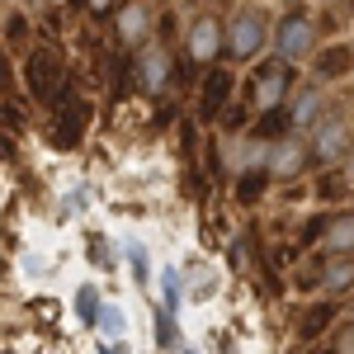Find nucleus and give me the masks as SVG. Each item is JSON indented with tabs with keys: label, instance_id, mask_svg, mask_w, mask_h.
I'll return each mask as SVG.
<instances>
[{
	"label": "nucleus",
	"instance_id": "1",
	"mask_svg": "<svg viewBox=\"0 0 354 354\" xmlns=\"http://www.w3.org/2000/svg\"><path fill=\"white\" fill-rule=\"evenodd\" d=\"M288 90H293V62H283V57H270V62H260L255 71H250V104L260 113L270 109H283V100H288Z\"/></svg>",
	"mask_w": 354,
	"mask_h": 354
},
{
	"label": "nucleus",
	"instance_id": "2",
	"mask_svg": "<svg viewBox=\"0 0 354 354\" xmlns=\"http://www.w3.org/2000/svg\"><path fill=\"white\" fill-rule=\"evenodd\" d=\"M317 48V24H312V15L293 5L279 24H274V57H283V62H302V57H312Z\"/></svg>",
	"mask_w": 354,
	"mask_h": 354
},
{
	"label": "nucleus",
	"instance_id": "3",
	"mask_svg": "<svg viewBox=\"0 0 354 354\" xmlns=\"http://www.w3.org/2000/svg\"><path fill=\"white\" fill-rule=\"evenodd\" d=\"M265 38H270L265 10H255V5H241V10L232 15V24H227V57H236V62H250V57L265 48Z\"/></svg>",
	"mask_w": 354,
	"mask_h": 354
},
{
	"label": "nucleus",
	"instance_id": "4",
	"mask_svg": "<svg viewBox=\"0 0 354 354\" xmlns=\"http://www.w3.org/2000/svg\"><path fill=\"white\" fill-rule=\"evenodd\" d=\"M222 48H227V28H222L218 15H198L189 28V62H198V66H208V62H218Z\"/></svg>",
	"mask_w": 354,
	"mask_h": 354
},
{
	"label": "nucleus",
	"instance_id": "5",
	"mask_svg": "<svg viewBox=\"0 0 354 354\" xmlns=\"http://www.w3.org/2000/svg\"><path fill=\"white\" fill-rule=\"evenodd\" d=\"M312 161L317 165H335L345 151H350V133H345V123L340 118H322L317 128H312Z\"/></svg>",
	"mask_w": 354,
	"mask_h": 354
},
{
	"label": "nucleus",
	"instance_id": "6",
	"mask_svg": "<svg viewBox=\"0 0 354 354\" xmlns=\"http://www.w3.org/2000/svg\"><path fill=\"white\" fill-rule=\"evenodd\" d=\"M28 95L33 100H53V90H62V62H57V53H48V48H38V53H28Z\"/></svg>",
	"mask_w": 354,
	"mask_h": 354
},
{
	"label": "nucleus",
	"instance_id": "7",
	"mask_svg": "<svg viewBox=\"0 0 354 354\" xmlns=\"http://www.w3.org/2000/svg\"><path fill=\"white\" fill-rule=\"evenodd\" d=\"M170 76H175V62H170V53H161V48H147V53L137 57V90H142V95H161L165 85H170Z\"/></svg>",
	"mask_w": 354,
	"mask_h": 354
},
{
	"label": "nucleus",
	"instance_id": "8",
	"mask_svg": "<svg viewBox=\"0 0 354 354\" xmlns=\"http://www.w3.org/2000/svg\"><path fill=\"white\" fill-rule=\"evenodd\" d=\"M232 71L227 66H213L208 76H203V95H198V118L203 123H213L222 109H227V100H232Z\"/></svg>",
	"mask_w": 354,
	"mask_h": 354
},
{
	"label": "nucleus",
	"instance_id": "9",
	"mask_svg": "<svg viewBox=\"0 0 354 354\" xmlns=\"http://www.w3.org/2000/svg\"><path fill=\"white\" fill-rule=\"evenodd\" d=\"M307 147H298L293 137H279L274 142V151H270V175H279V180H288V175H302L307 170Z\"/></svg>",
	"mask_w": 354,
	"mask_h": 354
},
{
	"label": "nucleus",
	"instance_id": "10",
	"mask_svg": "<svg viewBox=\"0 0 354 354\" xmlns=\"http://www.w3.org/2000/svg\"><path fill=\"white\" fill-rule=\"evenodd\" d=\"M113 24H118V38H123L128 48H142V38L151 33V15H147V5H142V0H128V5L118 10V19H113Z\"/></svg>",
	"mask_w": 354,
	"mask_h": 354
},
{
	"label": "nucleus",
	"instance_id": "11",
	"mask_svg": "<svg viewBox=\"0 0 354 354\" xmlns=\"http://www.w3.org/2000/svg\"><path fill=\"white\" fill-rule=\"evenodd\" d=\"M322 288H326L330 298L350 293L354 288V255H330L326 265H322Z\"/></svg>",
	"mask_w": 354,
	"mask_h": 354
},
{
	"label": "nucleus",
	"instance_id": "12",
	"mask_svg": "<svg viewBox=\"0 0 354 354\" xmlns=\"http://www.w3.org/2000/svg\"><path fill=\"white\" fill-rule=\"evenodd\" d=\"M90 123V104L85 100H71V113H57V147H76Z\"/></svg>",
	"mask_w": 354,
	"mask_h": 354
},
{
	"label": "nucleus",
	"instance_id": "13",
	"mask_svg": "<svg viewBox=\"0 0 354 354\" xmlns=\"http://www.w3.org/2000/svg\"><path fill=\"white\" fill-rule=\"evenodd\" d=\"M322 241H326L330 255H354V213H330Z\"/></svg>",
	"mask_w": 354,
	"mask_h": 354
},
{
	"label": "nucleus",
	"instance_id": "14",
	"mask_svg": "<svg viewBox=\"0 0 354 354\" xmlns=\"http://www.w3.org/2000/svg\"><path fill=\"white\" fill-rule=\"evenodd\" d=\"M350 71H354V53L345 43H335V48H326V53L317 57V81H340Z\"/></svg>",
	"mask_w": 354,
	"mask_h": 354
},
{
	"label": "nucleus",
	"instance_id": "15",
	"mask_svg": "<svg viewBox=\"0 0 354 354\" xmlns=\"http://www.w3.org/2000/svg\"><path fill=\"white\" fill-rule=\"evenodd\" d=\"M330 322H335V302H312V307L302 312V322H298V335L302 340H317Z\"/></svg>",
	"mask_w": 354,
	"mask_h": 354
},
{
	"label": "nucleus",
	"instance_id": "16",
	"mask_svg": "<svg viewBox=\"0 0 354 354\" xmlns=\"http://www.w3.org/2000/svg\"><path fill=\"white\" fill-rule=\"evenodd\" d=\"M322 90H298V100H293V128H317V113H322Z\"/></svg>",
	"mask_w": 354,
	"mask_h": 354
},
{
	"label": "nucleus",
	"instance_id": "17",
	"mask_svg": "<svg viewBox=\"0 0 354 354\" xmlns=\"http://www.w3.org/2000/svg\"><path fill=\"white\" fill-rule=\"evenodd\" d=\"M180 298H185V279H180V270H161V307L175 312Z\"/></svg>",
	"mask_w": 354,
	"mask_h": 354
},
{
	"label": "nucleus",
	"instance_id": "18",
	"mask_svg": "<svg viewBox=\"0 0 354 354\" xmlns=\"http://www.w3.org/2000/svg\"><path fill=\"white\" fill-rule=\"evenodd\" d=\"M265 180H270V170H245L241 185H236V203H255L265 194Z\"/></svg>",
	"mask_w": 354,
	"mask_h": 354
},
{
	"label": "nucleus",
	"instance_id": "19",
	"mask_svg": "<svg viewBox=\"0 0 354 354\" xmlns=\"http://www.w3.org/2000/svg\"><path fill=\"white\" fill-rule=\"evenodd\" d=\"M76 317H81V322H90V326L100 322V293H95L90 283H85L81 293H76Z\"/></svg>",
	"mask_w": 354,
	"mask_h": 354
},
{
	"label": "nucleus",
	"instance_id": "20",
	"mask_svg": "<svg viewBox=\"0 0 354 354\" xmlns=\"http://www.w3.org/2000/svg\"><path fill=\"white\" fill-rule=\"evenodd\" d=\"M156 345L175 350V312H165V307H156Z\"/></svg>",
	"mask_w": 354,
	"mask_h": 354
},
{
	"label": "nucleus",
	"instance_id": "21",
	"mask_svg": "<svg viewBox=\"0 0 354 354\" xmlns=\"http://www.w3.org/2000/svg\"><path fill=\"white\" fill-rule=\"evenodd\" d=\"M128 265H133V279L147 288V283H151V260H147V250H142V245H128Z\"/></svg>",
	"mask_w": 354,
	"mask_h": 354
},
{
	"label": "nucleus",
	"instance_id": "22",
	"mask_svg": "<svg viewBox=\"0 0 354 354\" xmlns=\"http://www.w3.org/2000/svg\"><path fill=\"white\" fill-rule=\"evenodd\" d=\"M95 326H104V335L118 340V335H123V312H118V307H100V322H95Z\"/></svg>",
	"mask_w": 354,
	"mask_h": 354
},
{
	"label": "nucleus",
	"instance_id": "23",
	"mask_svg": "<svg viewBox=\"0 0 354 354\" xmlns=\"http://www.w3.org/2000/svg\"><path fill=\"white\" fill-rule=\"evenodd\" d=\"M330 350H335V354H354V322L335 326V340H330Z\"/></svg>",
	"mask_w": 354,
	"mask_h": 354
},
{
	"label": "nucleus",
	"instance_id": "24",
	"mask_svg": "<svg viewBox=\"0 0 354 354\" xmlns=\"http://www.w3.org/2000/svg\"><path fill=\"white\" fill-rule=\"evenodd\" d=\"M90 260L109 270V245H104V236H90Z\"/></svg>",
	"mask_w": 354,
	"mask_h": 354
},
{
	"label": "nucleus",
	"instance_id": "25",
	"mask_svg": "<svg viewBox=\"0 0 354 354\" xmlns=\"http://www.w3.org/2000/svg\"><path fill=\"white\" fill-rule=\"evenodd\" d=\"M5 33H10V38H15V43H19V38H24V19H19V15H15V19H10V24H5Z\"/></svg>",
	"mask_w": 354,
	"mask_h": 354
},
{
	"label": "nucleus",
	"instance_id": "26",
	"mask_svg": "<svg viewBox=\"0 0 354 354\" xmlns=\"http://www.w3.org/2000/svg\"><path fill=\"white\" fill-rule=\"evenodd\" d=\"M10 85H15V81H10V57L0 53V90H10Z\"/></svg>",
	"mask_w": 354,
	"mask_h": 354
},
{
	"label": "nucleus",
	"instance_id": "27",
	"mask_svg": "<svg viewBox=\"0 0 354 354\" xmlns=\"http://www.w3.org/2000/svg\"><path fill=\"white\" fill-rule=\"evenodd\" d=\"M109 5H113V0H90V10H100V15H104Z\"/></svg>",
	"mask_w": 354,
	"mask_h": 354
},
{
	"label": "nucleus",
	"instance_id": "28",
	"mask_svg": "<svg viewBox=\"0 0 354 354\" xmlns=\"http://www.w3.org/2000/svg\"><path fill=\"white\" fill-rule=\"evenodd\" d=\"M312 354H335V350H330V345H317V350H312Z\"/></svg>",
	"mask_w": 354,
	"mask_h": 354
},
{
	"label": "nucleus",
	"instance_id": "29",
	"mask_svg": "<svg viewBox=\"0 0 354 354\" xmlns=\"http://www.w3.org/2000/svg\"><path fill=\"white\" fill-rule=\"evenodd\" d=\"M185 354H194V350H185Z\"/></svg>",
	"mask_w": 354,
	"mask_h": 354
},
{
	"label": "nucleus",
	"instance_id": "30",
	"mask_svg": "<svg viewBox=\"0 0 354 354\" xmlns=\"http://www.w3.org/2000/svg\"><path fill=\"white\" fill-rule=\"evenodd\" d=\"M350 151H354V147H350Z\"/></svg>",
	"mask_w": 354,
	"mask_h": 354
}]
</instances>
